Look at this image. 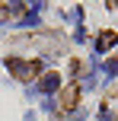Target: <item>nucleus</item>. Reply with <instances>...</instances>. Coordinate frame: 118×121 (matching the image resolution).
<instances>
[{"instance_id":"obj_5","label":"nucleus","mask_w":118,"mask_h":121,"mask_svg":"<svg viewBox=\"0 0 118 121\" xmlns=\"http://www.w3.org/2000/svg\"><path fill=\"white\" fill-rule=\"evenodd\" d=\"M105 3H109V6H115V3H118V0H105Z\"/></svg>"},{"instance_id":"obj_1","label":"nucleus","mask_w":118,"mask_h":121,"mask_svg":"<svg viewBox=\"0 0 118 121\" xmlns=\"http://www.w3.org/2000/svg\"><path fill=\"white\" fill-rule=\"evenodd\" d=\"M6 67H10V70H16V77H19V80H32V77H38V70H42V64H38V60L22 64V60H16V57L6 60Z\"/></svg>"},{"instance_id":"obj_2","label":"nucleus","mask_w":118,"mask_h":121,"mask_svg":"<svg viewBox=\"0 0 118 121\" xmlns=\"http://www.w3.org/2000/svg\"><path fill=\"white\" fill-rule=\"evenodd\" d=\"M77 99H80V86H77V83L64 86V92H61V108H64V112H70V108L77 105Z\"/></svg>"},{"instance_id":"obj_3","label":"nucleus","mask_w":118,"mask_h":121,"mask_svg":"<svg viewBox=\"0 0 118 121\" xmlns=\"http://www.w3.org/2000/svg\"><path fill=\"white\" fill-rule=\"evenodd\" d=\"M112 45H115V35H112V32H102V35H99V51H109Z\"/></svg>"},{"instance_id":"obj_4","label":"nucleus","mask_w":118,"mask_h":121,"mask_svg":"<svg viewBox=\"0 0 118 121\" xmlns=\"http://www.w3.org/2000/svg\"><path fill=\"white\" fill-rule=\"evenodd\" d=\"M54 86H57V77H45V80H42V89H45V92H51Z\"/></svg>"}]
</instances>
